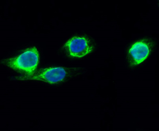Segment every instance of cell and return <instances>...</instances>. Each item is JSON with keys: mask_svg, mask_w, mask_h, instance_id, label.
I'll use <instances>...</instances> for the list:
<instances>
[{"mask_svg": "<svg viewBox=\"0 0 159 131\" xmlns=\"http://www.w3.org/2000/svg\"><path fill=\"white\" fill-rule=\"evenodd\" d=\"M39 61L38 51L34 46L27 49L18 56L3 60L1 63L24 75L30 76L35 72Z\"/></svg>", "mask_w": 159, "mask_h": 131, "instance_id": "obj_1", "label": "cell"}, {"mask_svg": "<svg viewBox=\"0 0 159 131\" xmlns=\"http://www.w3.org/2000/svg\"><path fill=\"white\" fill-rule=\"evenodd\" d=\"M66 71L63 67L44 68L30 76L22 75L16 77L14 80H38L44 81L50 84L60 82L66 76Z\"/></svg>", "mask_w": 159, "mask_h": 131, "instance_id": "obj_2", "label": "cell"}, {"mask_svg": "<svg viewBox=\"0 0 159 131\" xmlns=\"http://www.w3.org/2000/svg\"><path fill=\"white\" fill-rule=\"evenodd\" d=\"M64 47L68 53L75 58H83L93 50L89 40L81 37H74L69 39Z\"/></svg>", "mask_w": 159, "mask_h": 131, "instance_id": "obj_3", "label": "cell"}, {"mask_svg": "<svg viewBox=\"0 0 159 131\" xmlns=\"http://www.w3.org/2000/svg\"><path fill=\"white\" fill-rule=\"evenodd\" d=\"M150 49L148 45L142 41L137 42L130 49L129 53L133 65H139L149 56Z\"/></svg>", "mask_w": 159, "mask_h": 131, "instance_id": "obj_4", "label": "cell"}]
</instances>
